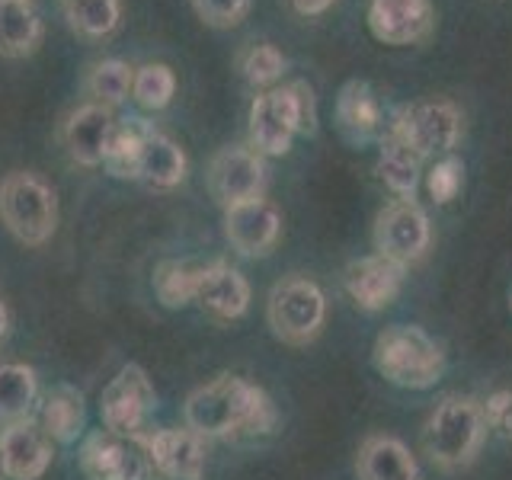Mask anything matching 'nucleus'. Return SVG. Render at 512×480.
<instances>
[{"instance_id":"1","label":"nucleus","mask_w":512,"mask_h":480,"mask_svg":"<svg viewBox=\"0 0 512 480\" xmlns=\"http://www.w3.org/2000/svg\"><path fill=\"white\" fill-rule=\"evenodd\" d=\"M186 423L202 439H228L244 432H266L276 423V410L256 384L237 375H218L189 394Z\"/></svg>"},{"instance_id":"2","label":"nucleus","mask_w":512,"mask_h":480,"mask_svg":"<svg viewBox=\"0 0 512 480\" xmlns=\"http://www.w3.org/2000/svg\"><path fill=\"white\" fill-rule=\"evenodd\" d=\"M487 439L484 407L474 397L448 394L423 426V452L439 471H461L480 455Z\"/></svg>"},{"instance_id":"3","label":"nucleus","mask_w":512,"mask_h":480,"mask_svg":"<svg viewBox=\"0 0 512 480\" xmlns=\"http://www.w3.org/2000/svg\"><path fill=\"white\" fill-rule=\"evenodd\" d=\"M314 128H317L314 90L304 80L266 90L250 106V148L256 154H269V157L288 154L292 138L314 135Z\"/></svg>"},{"instance_id":"4","label":"nucleus","mask_w":512,"mask_h":480,"mask_svg":"<svg viewBox=\"0 0 512 480\" xmlns=\"http://www.w3.org/2000/svg\"><path fill=\"white\" fill-rule=\"evenodd\" d=\"M372 362L384 381L407 391H426L445 375V352L423 327L394 324L375 336Z\"/></svg>"},{"instance_id":"5","label":"nucleus","mask_w":512,"mask_h":480,"mask_svg":"<svg viewBox=\"0 0 512 480\" xmlns=\"http://www.w3.org/2000/svg\"><path fill=\"white\" fill-rule=\"evenodd\" d=\"M0 221L20 244L42 247L58 224L55 189L36 173H10L0 183Z\"/></svg>"},{"instance_id":"6","label":"nucleus","mask_w":512,"mask_h":480,"mask_svg":"<svg viewBox=\"0 0 512 480\" xmlns=\"http://www.w3.org/2000/svg\"><path fill=\"white\" fill-rule=\"evenodd\" d=\"M266 320L282 343L308 346L327 324V298L314 279L288 276L272 285L266 301Z\"/></svg>"},{"instance_id":"7","label":"nucleus","mask_w":512,"mask_h":480,"mask_svg":"<svg viewBox=\"0 0 512 480\" xmlns=\"http://www.w3.org/2000/svg\"><path fill=\"white\" fill-rule=\"evenodd\" d=\"M432 244L429 218L413 199H394L375 218V250L397 266L423 260Z\"/></svg>"},{"instance_id":"8","label":"nucleus","mask_w":512,"mask_h":480,"mask_svg":"<svg viewBox=\"0 0 512 480\" xmlns=\"http://www.w3.org/2000/svg\"><path fill=\"white\" fill-rule=\"evenodd\" d=\"M391 132L404 138L423 160L436 154L448 157L461 138V112L452 100H423L400 112Z\"/></svg>"},{"instance_id":"9","label":"nucleus","mask_w":512,"mask_h":480,"mask_svg":"<svg viewBox=\"0 0 512 480\" xmlns=\"http://www.w3.org/2000/svg\"><path fill=\"white\" fill-rule=\"evenodd\" d=\"M154 404L157 394L148 372L132 362L122 365L119 375L106 384V391L100 397V413L109 432H116V436H135L154 413Z\"/></svg>"},{"instance_id":"10","label":"nucleus","mask_w":512,"mask_h":480,"mask_svg":"<svg viewBox=\"0 0 512 480\" xmlns=\"http://www.w3.org/2000/svg\"><path fill=\"white\" fill-rule=\"evenodd\" d=\"M263 183H266L263 154H256L253 148H224L215 154L212 167H208V189H212V196L224 208L260 199Z\"/></svg>"},{"instance_id":"11","label":"nucleus","mask_w":512,"mask_h":480,"mask_svg":"<svg viewBox=\"0 0 512 480\" xmlns=\"http://www.w3.org/2000/svg\"><path fill=\"white\" fill-rule=\"evenodd\" d=\"M144 458L173 480H199L205 471V439L192 429H157L138 436Z\"/></svg>"},{"instance_id":"12","label":"nucleus","mask_w":512,"mask_h":480,"mask_svg":"<svg viewBox=\"0 0 512 480\" xmlns=\"http://www.w3.org/2000/svg\"><path fill=\"white\" fill-rule=\"evenodd\" d=\"M282 234V215L279 208L260 199L240 202L224 208V237L240 256H263L276 247Z\"/></svg>"},{"instance_id":"13","label":"nucleus","mask_w":512,"mask_h":480,"mask_svg":"<svg viewBox=\"0 0 512 480\" xmlns=\"http://www.w3.org/2000/svg\"><path fill=\"white\" fill-rule=\"evenodd\" d=\"M80 468L90 480H144L148 458H144L141 445L103 429L93 432L80 448Z\"/></svg>"},{"instance_id":"14","label":"nucleus","mask_w":512,"mask_h":480,"mask_svg":"<svg viewBox=\"0 0 512 480\" xmlns=\"http://www.w3.org/2000/svg\"><path fill=\"white\" fill-rule=\"evenodd\" d=\"M368 29L384 45H416L432 29V4L429 0H372Z\"/></svg>"},{"instance_id":"15","label":"nucleus","mask_w":512,"mask_h":480,"mask_svg":"<svg viewBox=\"0 0 512 480\" xmlns=\"http://www.w3.org/2000/svg\"><path fill=\"white\" fill-rule=\"evenodd\" d=\"M0 458L10 480H39L52 464V439L32 420H16L0 432Z\"/></svg>"},{"instance_id":"16","label":"nucleus","mask_w":512,"mask_h":480,"mask_svg":"<svg viewBox=\"0 0 512 480\" xmlns=\"http://www.w3.org/2000/svg\"><path fill=\"white\" fill-rule=\"evenodd\" d=\"M343 285L362 311H381L397 298L400 285H404V266L384 260L378 253L362 256V260H352L346 266Z\"/></svg>"},{"instance_id":"17","label":"nucleus","mask_w":512,"mask_h":480,"mask_svg":"<svg viewBox=\"0 0 512 480\" xmlns=\"http://www.w3.org/2000/svg\"><path fill=\"white\" fill-rule=\"evenodd\" d=\"M112 128H116V119H112V112L106 106L87 103V106L74 109L68 122H64V144H68V154L80 167H100Z\"/></svg>"},{"instance_id":"18","label":"nucleus","mask_w":512,"mask_h":480,"mask_svg":"<svg viewBox=\"0 0 512 480\" xmlns=\"http://www.w3.org/2000/svg\"><path fill=\"white\" fill-rule=\"evenodd\" d=\"M196 301L215 320H237L250 308V282L228 263H205Z\"/></svg>"},{"instance_id":"19","label":"nucleus","mask_w":512,"mask_h":480,"mask_svg":"<svg viewBox=\"0 0 512 480\" xmlns=\"http://www.w3.org/2000/svg\"><path fill=\"white\" fill-rule=\"evenodd\" d=\"M359 480H423L410 448L394 436H368L356 458Z\"/></svg>"},{"instance_id":"20","label":"nucleus","mask_w":512,"mask_h":480,"mask_svg":"<svg viewBox=\"0 0 512 480\" xmlns=\"http://www.w3.org/2000/svg\"><path fill=\"white\" fill-rule=\"evenodd\" d=\"M87 423V407H84V394L71 384H58L45 394L42 410H39V426L45 429V436L52 442L71 445L77 436L84 432Z\"/></svg>"},{"instance_id":"21","label":"nucleus","mask_w":512,"mask_h":480,"mask_svg":"<svg viewBox=\"0 0 512 480\" xmlns=\"http://www.w3.org/2000/svg\"><path fill=\"white\" fill-rule=\"evenodd\" d=\"M138 180L148 183L151 189L180 186L186 180V154H183L180 144L151 128V135L144 138V148H141Z\"/></svg>"},{"instance_id":"22","label":"nucleus","mask_w":512,"mask_h":480,"mask_svg":"<svg viewBox=\"0 0 512 480\" xmlns=\"http://www.w3.org/2000/svg\"><path fill=\"white\" fill-rule=\"evenodd\" d=\"M378 176L397 199H413L416 186H420V176H423V157L400 135L388 132L378 154Z\"/></svg>"},{"instance_id":"23","label":"nucleus","mask_w":512,"mask_h":480,"mask_svg":"<svg viewBox=\"0 0 512 480\" xmlns=\"http://www.w3.org/2000/svg\"><path fill=\"white\" fill-rule=\"evenodd\" d=\"M42 39L39 13L29 0H0V55L26 58Z\"/></svg>"},{"instance_id":"24","label":"nucleus","mask_w":512,"mask_h":480,"mask_svg":"<svg viewBox=\"0 0 512 480\" xmlns=\"http://www.w3.org/2000/svg\"><path fill=\"white\" fill-rule=\"evenodd\" d=\"M336 119H340V128L352 141H365L378 132L381 106H378L375 93L365 80H349V84L340 90V100H336Z\"/></svg>"},{"instance_id":"25","label":"nucleus","mask_w":512,"mask_h":480,"mask_svg":"<svg viewBox=\"0 0 512 480\" xmlns=\"http://www.w3.org/2000/svg\"><path fill=\"white\" fill-rule=\"evenodd\" d=\"M151 135V125L144 119H125L116 122L106 144V154H103V164L112 176L119 180H138V167H141V148H144V138Z\"/></svg>"},{"instance_id":"26","label":"nucleus","mask_w":512,"mask_h":480,"mask_svg":"<svg viewBox=\"0 0 512 480\" xmlns=\"http://www.w3.org/2000/svg\"><path fill=\"white\" fill-rule=\"evenodd\" d=\"M39 397V381L29 365H0V420H29V410Z\"/></svg>"},{"instance_id":"27","label":"nucleus","mask_w":512,"mask_h":480,"mask_svg":"<svg viewBox=\"0 0 512 480\" xmlns=\"http://www.w3.org/2000/svg\"><path fill=\"white\" fill-rule=\"evenodd\" d=\"M199 279H202V263L164 260L154 269V292L167 308H186L189 301H196Z\"/></svg>"},{"instance_id":"28","label":"nucleus","mask_w":512,"mask_h":480,"mask_svg":"<svg viewBox=\"0 0 512 480\" xmlns=\"http://www.w3.org/2000/svg\"><path fill=\"white\" fill-rule=\"evenodd\" d=\"M132 80H135V71L128 68L125 61L109 58V61L93 64L87 87L96 96V103L109 109V106H119L128 100V93H132Z\"/></svg>"},{"instance_id":"29","label":"nucleus","mask_w":512,"mask_h":480,"mask_svg":"<svg viewBox=\"0 0 512 480\" xmlns=\"http://www.w3.org/2000/svg\"><path fill=\"white\" fill-rule=\"evenodd\" d=\"M64 16L84 36H109L119 26V0H61Z\"/></svg>"},{"instance_id":"30","label":"nucleus","mask_w":512,"mask_h":480,"mask_svg":"<svg viewBox=\"0 0 512 480\" xmlns=\"http://www.w3.org/2000/svg\"><path fill=\"white\" fill-rule=\"evenodd\" d=\"M176 90V77L167 64H144V68L135 71L132 80V96L135 103L144 109H164L173 100Z\"/></svg>"},{"instance_id":"31","label":"nucleus","mask_w":512,"mask_h":480,"mask_svg":"<svg viewBox=\"0 0 512 480\" xmlns=\"http://www.w3.org/2000/svg\"><path fill=\"white\" fill-rule=\"evenodd\" d=\"M240 71H244V77L250 80V84L256 87H266L272 84V80H279L282 71H285V58L276 45L269 42H260L244 52V58H240Z\"/></svg>"},{"instance_id":"32","label":"nucleus","mask_w":512,"mask_h":480,"mask_svg":"<svg viewBox=\"0 0 512 480\" xmlns=\"http://www.w3.org/2000/svg\"><path fill=\"white\" fill-rule=\"evenodd\" d=\"M461 183H464V164L458 157H442L432 164L429 176H426V186H429V196L436 199L439 205H448L458 192H461Z\"/></svg>"},{"instance_id":"33","label":"nucleus","mask_w":512,"mask_h":480,"mask_svg":"<svg viewBox=\"0 0 512 480\" xmlns=\"http://www.w3.org/2000/svg\"><path fill=\"white\" fill-rule=\"evenodd\" d=\"M192 4H196V13L208 26L224 29V26H234L244 20L250 0H192Z\"/></svg>"},{"instance_id":"34","label":"nucleus","mask_w":512,"mask_h":480,"mask_svg":"<svg viewBox=\"0 0 512 480\" xmlns=\"http://www.w3.org/2000/svg\"><path fill=\"white\" fill-rule=\"evenodd\" d=\"M480 407H484L487 429L512 436V391H493L487 397V404H480Z\"/></svg>"},{"instance_id":"35","label":"nucleus","mask_w":512,"mask_h":480,"mask_svg":"<svg viewBox=\"0 0 512 480\" xmlns=\"http://www.w3.org/2000/svg\"><path fill=\"white\" fill-rule=\"evenodd\" d=\"M292 7L301 13V16H320L333 7V0H292Z\"/></svg>"},{"instance_id":"36","label":"nucleus","mask_w":512,"mask_h":480,"mask_svg":"<svg viewBox=\"0 0 512 480\" xmlns=\"http://www.w3.org/2000/svg\"><path fill=\"white\" fill-rule=\"evenodd\" d=\"M7 327H10V314H7V304L0 301V340L7 336Z\"/></svg>"},{"instance_id":"37","label":"nucleus","mask_w":512,"mask_h":480,"mask_svg":"<svg viewBox=\"0 0 512 480\" xmlns=\"http://www.w3.org/2000/svg\"><path fill=\"white\" fill-rule=\"evenodd\" d=\"M0 477H4V458H0Z\"/></svg>"},{"instance_id":"38","label":"nucleus","mask_w":512,"mask_h":480,"mask_svg":"<svg viewBox=\"0 0 512 480\" xmlns=\"http://www.w3.org/2000/svg\"><path fill=\"white\" fill-rule=\"evenodd\" d=\"M509 308H512V292H509Z\"/></svg>"}]
</instances>
